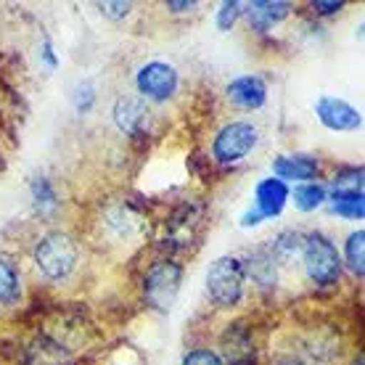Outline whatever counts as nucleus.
Masks as SVG:
<instances>
[{
  "mask_svg": "<svg viewBox=\"0 0 365 365\" xmlns=\"http://www.w3.org/2000/svg\"><path fill=\"white\" fill-rule=\"evenodd\" d=\"M35 265L48 281H64L77 265V244L61 230H51L37 241Z\"/></svg>",
  "mask_w": 365,
  "mask_h": 365,
  "instance_id": "obj_1",
  "label": "nucleus"
},
{
  "mask_svg": "<svg viewBox=\"0 0 365 365\" xmlns=\"http://www.w3.org/2000/svg\"><path fill=\"white\" fill-rule=\"evenodd\" d=\"M302 262H304L307 278L318 286H334L341 275V257H339L334 241L318 230L304 236Z\"/></svg>",
  "mask_w": 365,
  "mask_h": 365,
  "instance_id": "obj_2",
  "label": "nucleus"
},
{
  "mask_svg": "<svg viewBox=\"0 0 365 365\" xmlns=\"http://www.w3.org/2000/svg\"><path fill=\"white\" fill-rule=\"evenodd\" d=\"M244 262L238 257H220L207 273V294L217 307H236L244 297Z\"/></svg>",
  "mask_w": 365,
  "mask_h": 365,
  "instance_id": "obj_3",
  "label": "nucleus"
},
{
  "mask_svg": "<svg viewBox=\"0 0 365 365\" xmlns=\"http://www.w3.org/2000/svg\"><path fill=\"white\" fill-rule=\"evenodd\" d=\"M182 283V265L175 259H156L143 278V297L154 310H170Z\"/></svg>",
  "mask_w": 365,
  "mask_h": 365,
  "instance_id": "obj_4",
  "label": "nucleus"
},
{
  "mask_svg": "<svg viewBox=\"0 0 365 365\" xmlns=\"http://www.w3.org/2000/svg\"><path fill=\"white\" fill-rule=\"evenodd\" d=\"M257 140H259V133L252 122H230L212 140V156L220 165H233L257 146Z\"/></svg>",
  "mask_w": 365,
  "mask_h": 365,
  "instance_id": "obj_5",
  "label": "nucleus"
},
{
  "mask_svg": "<svg viewBox=\"0 0 365 365\" xmlns=\"http://www.w3.org/2000/svg\"><path fill=\"white\" fill-rule=\"evenodd\" d=\"M135 88L143 98L167 101L178 91V69L167 61H148L138 69Z\"/></svg>",
  "mask_w": 365,
  "mask_h": 365,
  "instance_id": "obj_6",
  "label": "nucleus"
},
{
  "mask_svg": "<svg viewBox=\"0 0 365 365\" xmlns=\"http://www.w3.org/2000/svg\"><path fill=\"white\" fill-rule=\"evenodd\" d=\"M315 114H318L323 128L334 130V133H349L363 125V117L355 106H349L347 101L334 98V96H320L315 101Z\"/></svg>",
  "mask_w": 365,
  "mask_h": 365,
  "instance_id": "obj_7",
  "label": "nucleus"
},
{
  "mask_svg": "<svg viewBox=\"0 0 365 365\" xmlns=\"http://www.w3.org/2000/svg\"><path fill=\"white\" fill-rule=\"evenodd\" d=\"M225 365H252L255 363V341L247 323H233L222 334V357Z\"/></svg>",
  "mask_w": 365,
  "mask_h": 365,
  "instance_id": "obj_8",
  "label": "nucleus"
},
{
  "mask_svg": "<svg viewBox=\"0 0 365 365\" xmlns=\"http://www.w3.org/2000/svg\"><path fill=\"white\" fill-rule=\"evenodd\" d=\"M225 93H228L230 103H236L238 109H247V111L262 109L267 101V85H265V80L257 77V74L236 77V80L228 85Z\"/></svg>",
  "mask_w": 365,
  "mask_h": 365,
  "instance_id": "obj_9",
  "label": "nucleus"
},
{
  "mask_svg": "<svg viewBox=\"0 0 365 365\" xmlns=\"http://www.w3.org/2000/svg\"><path fill=\"white\" fill-rule=\"evenodd\" d=\"M318 159L310 154H283L273 162V173L278 180H299V182H312L318 178Z\"/></svg>",
  "mask_w": 365,
  "mask_h": 365,
  "instance_id": "obj_10",
  "label": "nucleus"
},
{
  "mask_svg": "<svg viewBox=\"0 0 365 365\" xmlns=\"http://www.w3.org/2000/svg\"><path fill=\"white\" fill-rule=\"evenodd\" d=\"M289 185L278 178H265L262 182H257L255 188V210L259 212V217H275V215H281L283 207H286V201H289Z\"/></svg>",
  "mask_w": 365,
  "mask_h": 365,
  "instance_id": "obj_11",
  "label": "nucleus"
},
{
  "mask_svg": "<svg viewBox=\"0 0 365 365\" xmlns=\"http://www.w3.org/2000/svg\"><path fill=\"white\" fill-rule=\"evenodd\" d=\"M114 122L122 133L128 135H140L148 125V109L143 98H135V96H122L114 103Z\"/></svg>",
  "mask_w": 365,
  "mask_h": 365,
  "instance_id": "obj_12",
  "label": "nucleus"
},
{
  "mask_svg": "<svg viewBox=\"0 0 365 365\" xmlns=\"http://www.w3.org/2000/svg\"><path fill=\"white\" fill-rule=\"evenodd\" d=\"M289 11H292V6L283 3V0H275V3L273 0H255V3L247 6V16L249 24L257 32H267V29H273V24H278V21L289 16Z\"/></svg>",
  "mask_w": 365,
  "mask_h": 365,
  "instance_id": "obj_13",
  "label": "nucleus"
},
{
  "mask_svg": "<svg viewBox=\"0 0 365 365\" xmlns=\"http://www.w3.org/2000/svg\"><path fill=\"white\" fill-rule=\"evenodd\" d=\"M275 270H278V262L273 259L270 252L259 249L249 257V262H244V273L252 275V281L257 286H273L275 283Z\"/></svg>",
  "mask_w": 365,
  "mask_h": 365,
  "instance_id": "obj_14",
  "label": "nucleus"
},
{
  "mask_svg": "<svg viewBox=\"0 0 365 365\" xmlns=\"http://www.w3.org/2000/svg\"><path fill=\"white\" fill-rule=\"evenodd\" d=\"M302 247H304V236H302V233H297V230H283V233L275 236V241L270 244L267 252L273 255L275 262L286 265V262L302 257Z\"/></svg>",
  "mask_w": 365,
  "mask_h": 365,
  "instance_id": "obj_15",
  "label": "nucleus"
},
{
  "mask_svg": "<svg viewBox=\"0 0 365 365\" xmlns=\"http://www.w3.org/2000/svg\"><path fill=\"white\" fill-rule=\"evenodd\" d=\"M21 299V278L16 265L0 257V304H16Z\"/></svg>",
  "mask_w": 365,
  "mask_h": 365,
  "instance_id": "obj_16",
  "label": "nucleus"
},
{
  "mask_svg": "<svg viewBox=\"0 0 365 365\" xmlns=\"http://www.w3.org/2000/svg\"><path fill=\"white\" fill-rule=\"evenodd\" d=\"M331 210L347 220H363L365 215L363 193H331Z\"/></svg>",
  "mask_w": 365,
  "mask_h": 365,
  "instance_id": "obj_17",
  "label": "nucleus"
},
{
  "mask_svg": "<svg viewBox=\"0 0 365 365\" xmlns=\"http://www.w3.org/2000/svg\"><path fill=\"white\" fill-rule=\"evenodd\" d=\"M326 201V188L320 182H302L294 191V207L299 212H315Z\"/></svg>",
  "mask_w": 365,
  "mask_h": 365,
  "instance_id": "obj_18",
  "label": "nucleus"
},
{
  "mask_svg": "<svg viewBox=\"0 0 365 365\" xmlns=\"http://www.w3.org/2000/svg\"><path fill=\"white\" fill-rule=\"evenodd\" d=\"M66 360V352L53 341H37L35 347H29L27 363L29 365H61Z\"/></svg>",
  "mask_w": 365,
  "mask_h": 365,
  "instance_id": "obj_19",
  "label": "nucleus"
},
{
  "mask_svg": "<svg viewBox=\"0 0 365 365\" xmlns=\"http://www.w3.org/2000/svg\"><path fill=\"white\" fill-rule=\"evenodd\" d=\"M347 265L355 275L363 278L365 273V230H355L352 236L347 238Z\"/></svg>",
  "mask_w": 365,
  "mask_h": 365,
  "instance_id": "obj_20",
  "label": "nucleus"
},
{
  "mask_svg": "<svg viewBox=\"0 0 365 365\" xmlns=\"http://www.w3.org/2000/svg\"><path fill=\"white\" fill-rule=\"evenodd\" d=\"M334 193H363V170L360 167H349L344 173L334 175Z\"/></svg>",
  "mask_w": 365,
  "mask_h": 365,
  "instance_id": "obj_21",
  "label": "nucleus"
},
{
  "mask_svg": "<svg viewBox=\"0 0 365 365\" xmlns=\"http://www.w3.org/2000/svg\"><path fill=\"white\" fill-rule=\"evenodd\" d=\"M32 196H35L37 210H48V207H53L56 204L53 188H51V182L43 180V178H37V180L32 182Z\"/></svg>",
  "mask_w": 365,
  "mask_h": 365,
  "instance_id": "obj_22",
  "label": "nucleus"
},
{
  "mask_svg": "<svg viewBox=\"0 0 365 365\" xmlns=\"http://www.w3.org/2000/svg\"><path fill=\"white\" fill-rule=\"evenodd\" d=\"M182 365H225L222 360H220V355L215 352V349H191L188 355L182 357Z\"/></svg>",
  "mask_w": 365,
  "mask_h": 365,
  "instance_id": "obj_23",
  "label": "nucleus"
},
{
  "mask_svg": "<svg viewBox=\"0 0 365 365\" xmlns=\"http://www.w3.org/2000/svg\"><path fill=\"white\" fill-rule=\"evenodd\" d=\"M241 11H244V6L241 3H222L220 6V11H217V27L225 32V29H230L233 24H236V19L241 16Z\"/></svg>",
  "mask_w": 365,
  "mask_h": 365,
  "instance_id": "obj_24",
  "label": "nucleus"
},
{
  "mask_svg": "<svg viewBox=\"0 0 365 365\" xmlns=\"http://www.w3.org/2000/svg\"><path fill=\"white\" fill-rule=\"evenodd\" d=\"M101 14L109 19H125L133 9V3H101Z\"/></svg>",
  "mask_w": 365,
  "mask_h": 365,
  "instance_id": "obj_25",
  "label": "nucleus"
},
{
  "mask_svg": "<svg viewBox=\"0 0 365 365\" xmlns=\"http://www.w3.org/2000/svg\"><path fill=\"white\" fill-rule=\"evenodd\" d=\"M312 9L318 14H336L339 9H344V3H312Z\"/></svg>",
  "mask_w": 365,
  "mask_h": 365,
  "instance_id": "obj_26",
  "label": "nucleus"
},
{
  "mask_svg": "<svg viewBox=\"0 0 365 365\" xmlns=\"http://www.w3.org/2000/svg\"><path fill=\"white\" fill-rule=\"evenodd\" d=\"M167 9L173 11V14H185V11L196 9V3H167Z\"/></svg>",
  "mask_w": 365,
  "mask_h": 365,
  "instance_id": "obj_27",
  "label": "nucleus"
},
{
  "mask_svg": "<svg viewBox=\"0 0 365 365\" xmlns=\"http://www.w3.org/2000/svg\"><path fill=\"white\" fill-rule=\"evenodd\" d=\"M259 222H262V217H259V212H247V215H244V220H241V225H244V228H249V225H259Z\"/></svg>",
  "mask_w": 365,
  "mask_h": 365,
  "instance_id": "obj_28",
  "label": "nucleus"
}]
</instances>
